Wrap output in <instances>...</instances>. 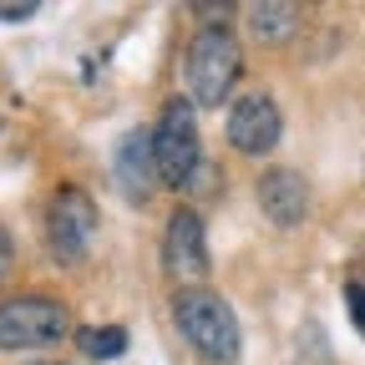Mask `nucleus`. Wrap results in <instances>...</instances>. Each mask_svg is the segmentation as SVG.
<instances>
[{"instance_id": "4", "label": "nucleus", "mask_w": 365, "mask_h": 365, "mask_svg": "<svg viewBox=\"0 0 365 365\" xmlns=\"http://www.w3.org/2000/svg\"><path fill=\"white\" fill-rule=\"evenodd\" d=\"M71 314L51 294H16L0 304V350H46L66 340Z\"/></svg>"}, {"instance_id": "14", "label": "nucleus", "mask_w": 365, "mask_h": 365, "mask_svg": "<svg viewBox=\"0 0 365 365\" xmlns=\"http://www.w3.org/2000/svg\"><path fill=\"white\" fill-rule=\"evenodd\" d=\"M11 264H16V244H11V234L0 228V279L11 274Z\"/></svg>"}, {"instance_id": "12", "label": "nucleus", "mask_w": 365, "mask_h": 365, "mask_svg": "<svg viewBox=\"0 0 365 365\" xmlns=\"http://www.w3.org/2000/svg\"><path fill=\"white\" fill-rule=\"evenodd\" d=\"M345 309H350V325L365 335V284H345Z\"/></svg>"}, {"instance_id": "10", "label": "nucleus", "mask_w": 365, "mask_h": 365, "mask_svg": "<svg viewBox=\"0 0 365 365\" xmlns=\"http://www.w3.org/2000/svg\"><path fill=\"white\" fill-rule=\"evenodd\" d=\"M249 26L259 41H284L299 26V6H269V0H259V6H249Z\"/></svg>"}, {"instance_id": "5", "label": "nucleus", "mask_w": 365, "mask_h": 365, "mask_svg": "<svg viewBox=\"0 0 365 365\" xmlns=\"http://www.w3.org/2000/svg\"><path fill=\"white\" fill-rule=\"evenodd\" d=\"M97 234V203L81 188H56L51 208H46V244H51L56 264H81Z\"/></svg>"}, {"instance_id": "15", "label": "nucleus", "mask_w": 365, "mask_h": 365, "mask_svg": "<svg viewBox=\"0 0 365 365\" xmlns=\"http://www.w3.org/2000/svg\"><path fill=\"white\" fill-rule=\"evenodd\" d=\"M31 365H61V360H31Z\"/></svg>"}, {"instance_id": "9", "label": "nucleus", "mask_w": 365, "mask_h": 365, "mask_svg": "<svg viewBox=\"0 0 365 365\" xmlns=\"http://www.w3.org/2000/svg\"><path fill=\"white\" fill-rule=\"evenodd\" d=\"M158 182V163H153V132L132 127L117 148V188L127 193V203H148Z\"/></svg>"}, {"instance_id": "3", "label": "nucleus", "mask_w": 365, "mask_h": 365, "mask_svg": "<svg viewBox=\"0 0 365 365\" xmlns=\"http://www.w3.org/2000/svg\"><path fill=\"white\" fill-rule=\"evenodd\" d=\"M153 163H158V182L168 188H188L203 168V143H198V117L188 97H173L158 117L153 132Z\"/></svg>"}, {"instance_id": "13", "label": "nucleus", "mask_w": 365, "mask_h": 365, "mask_svg": "<svg viewBox=\"0 0 365 365\" xmlns=\"http://www.w3.org/2000/svg\"><path fill=\"white\" fill-rule=\"evenodd\" d=\"M36 16V0H0V21H26Z\"/></svg>"}, {"instance_id": "1", "label": "nucleus", "mask_w": 365, "mask_h": 365, "mask_svg": "<svg viewBox=\"0 0 365 365\" xmlns=\"http://www.w3.org/2000/svg\"><path fill=\"white\" fill-rule=\"evenodd\" d=\"M173 319H178L182 340H188L203 360H213V365H234L239 360V319L213 289H182L173 299Z\"/></svg>"}, {"instance_id": "7", "label": "nucleus", "mask_w": 365, "mask_h": 365, "mask_svg": "<svg viewBox=\"0 0 365 365\" xmlns=\"http://www.w3.org/2000/svg\"><path fill=\"white\" fill-rule=\"evenodd\" d=\"M279 132H284V117H279V107H274L269 91H249V97H239L234 112H228V143H234L239 153H249V158L274 153Z\"/></svg>"}, {"instance_id": "2", "label": "nucleus", "mask_w": 365, "mask_h": 365, "mask_svg": "<svg viewBox=\"0 0 365 365\" xmlns=\"http://www.w3.org/2000/svg\"><path fill=\"white\" fill-rule=\"evenodd\" d=\"M239 41L234 31H223V26H208L188 41V56H182V76H188V102L198 107H218L228 91H234L239 81Z\"/></svg>"}, {"instance_id": "6", "label": "nucleus", "mask_w": 365, "mask_h": 365, "mask_svg": "<svg viewBox=\"0 0 365 365\" xmlns=\"http://www.w3.org/2000/svg\"><path fill=\"white\" fill-rule=\"evenodd\" d=\"M163 264L173 279H182L188 289H198V279L208 274V239H203V218L193 208H178L168 218V234H163Z\"/></svg>"}, {"instance_id": "8", "label": "nucleus", "mask_w": 365, "mask_h": 365, "mask_svg": "<svg viewBox=\"0 0 365 365\" xmlns=\"http://www.w3.org/2000/svg\"><path fill=\"white\" fill-rule=\"evenodd\" d=\"M259 208H264V218H269L274 228L304 223V213H309V188H304V178H299L294 168H269V173L259 178Z\"/></svg>"}, {"instance_id": "11", "label": "nucleus", "mask_w": 365, "mask_h": 365, "mask_svg": "<svg viewBox=\"0 0 365 365\" xmlns=\"http://www.w3.org/2000/svg\"><path fill=\"white\" fill-rule=\"evenodd\" d=\"M76 345H81L91 360H117V355L127 350V330H122V325H97V330H81Z\"/></svg>"}]
</instances>
